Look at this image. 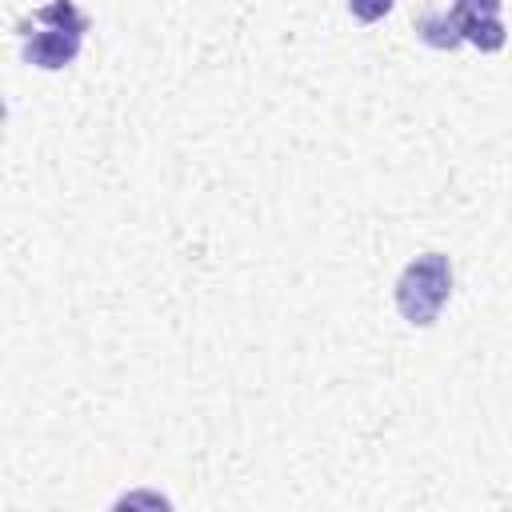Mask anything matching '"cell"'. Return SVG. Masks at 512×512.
I'll return each instance as SVG.
<instances>
[{
  "label": "cell",
  "mask_w": 512,
  "mask_h": 512,
  "mask_svg": "<svg viewBox=\"0 0 512 512\" xmlns=\"http://www.w3.org/2000/svg\"><path fill=\"white\" fill-rule=\"evenodd\" d=\"M84 32H88V16L76 8V0H48L44 8H36L16 24L24 64L44 72L68 68L80 56Z\"/></svg>",
  "instance_id": "cell-1"
},
{
  "label": "cell",
  "mask_w": 512,
  "mask_h": 512,
  "mask_svg": "<svg viewBox=\"0 0 512 512\" xmlns=\"http://www.w3.org/2000/svg\"><path fill=\"white\" fill-rule=\"evenodd\" d=\"M448 300H452V260L444 252H424L408 260L404 272L396 276V308L416 328L436 324Z\"/></svg>",
  "instance_id": "cell-2"
},
{
  "label": "cell",
  "mask_w": 512,
  "mask_h": 512,
  "mask_svg": "<svg viewBox=\"0 0 512 512\" xmlns=\"http://www.w3.org/2000/svg\"><path fill=\"white\" fill-rule=\"evenodd\" d=\"M452 20L460 28L464 44H476L480 52H500L508 32H504V4L500 0H452Z\"/></svg>",
  "instance_id": "cell-3"
},
{
  "label": "cell",
  "mask_w": 512,
  "mask_h": 512,
  "mask_svg": "<svg viewBox=\"0 0 512 512\" xmlns=\"http://www.w3.org/2000/svg\"><path fill=\"white\" fill-rule=\"evenodd\" d=\"M416 36H420L428 48H440V52H452V48L464 44V40H460V28H456V20H452V12H428V16H420Z\"/></svg>",
  "instance_id": "cell-4"
},
{
  "label": "cell",
  "mask_w": 512,
  "mask_h": 512,
  "mask_svg": "<svg viewBox=\"0 0 512 512\" xmlns=\"http://www.w3.org/2000/svg\"><path fill=\"white\" fill-rule=\"evenodd\" d=\"M392 4H396V0H348V12H352L360 24H376V20H384V16L392 12Z\"/></svg>",
  "instance_id": "cell-5"
}]
</instances>
